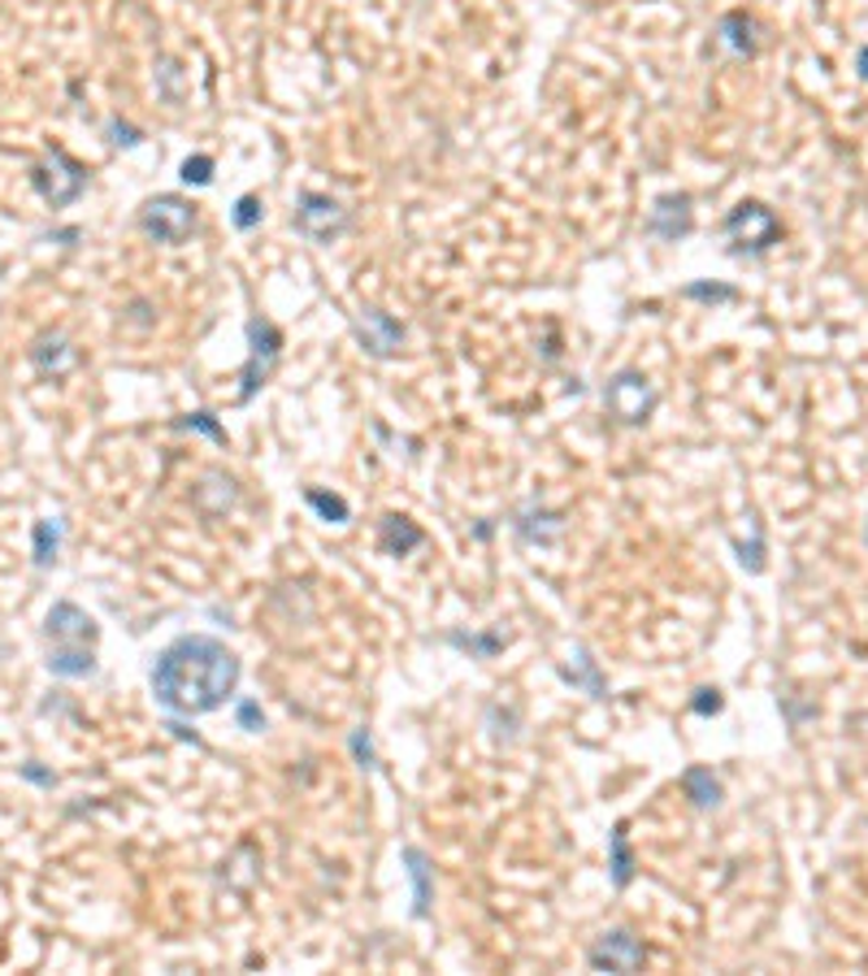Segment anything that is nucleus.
Wrapping results in <instances>:
<instances>
[{"instance_id":"1","label":"nucleus","mask_w":868,"mask_h":976,"mask_svg":"<svg viewBox=\"0 0 868 976\" xmlns=\"http://www.w3.org/2000/svg\"><path fill=\"white\" fill-rule=\"evenodd\" d=\"M239 686V656L227 643L204 638V634H183L174 638L157 665H152V695L157 704L179 716H204L218 711Z\"/></svg>"},{"instance_id":"2","label":"nucleus","mask_w":868,"mask_h":976,"mask_svg":"<svg viewBox=\"0 0 868 976\" xmlns=\"http://www.w3.org/2000/svg\"><path fill=\"white\" fill-rule=\"evenodd\" d=\"M31 187L44 196V205L66 209L88 191V170L66 148H48L44 157L31 166Z\"/></svg>"},{"instance_id":"3","label":"nucleus","mask_w":868,"mask_h":976,"mask_svg":"<svg viewBox=\"0 0 868 976\" xmlns=\"http://www.w3.org/2000/svg\"><path fill=\"white\" fill-rule=\"evenodd\" d=\"M248 343H252V352H248V365H243V374H239V382H243V387H239V404H248L270 382L278 356H282V335H278L275 321L252 317V321H248Z\"/></svg>"},{"instance_id":"4","label":"nucleus","mask_w":868,"mask_h":976,"mask_svg":"<svg viewBox=\"0 0 868 976\" xmlns=\"http://www.w3.org/2000/svg\"><path fill=\"white\" fill-rule=\"evenodd\" d=\"M139 226L157 243H170V248L187 243L191 230H196V205H187L183 196H152L139 209Z\"/></svg>"},{"instance_id":"5","label":"nucleus","mask_w":868,"mask_h":976,"mask_svg":"<svg viewBox=\"0 0 868 976\" xmlns=\"http://www.w3.org/2000/svg\"><path fill=\"white\" fill-rule=\"evenodd\" d=\"M721 230L734 239V252H769L781 239V222L774 218V209H765L760 200H742L726 218Z\"/></svg>"},{"instance_id":"6","label":"nucleus","mask_w":868,"mask_h":976,"mask_svg":"<svg viewBox=\"0 0 868 976\" xmlns=\"http://www.w3.org/2000/svg\"><path fill=\"white\" fill-rule=\"evenodd\" d=\"M656 387L635 374V369H626V374H617L608 387H603V404H608V412L621 421V426H642L647 417H651V408H656Z\"/></svg>"},{"instance_id":"7","label":"nucleus","mask_w":868,"mask_h":976,"mask_svg":"<svg viewBox=\"0 0 868 976\" xmlns=\"http://www.w3.org/2000/svg\"><path fill=\"white\" fill-rule=\"evenodd\" d=\"M296 230L313 243H330L348 230V209L335 200V196H321V191H305L300 196V209H296Z\"/></svg>"},{"instance_id":"8","label":"nucleus","mask_w":868,"mask_h":976,"mask_svg":"<svg viewBox=\"0 0 868 976\" xmlns=\"http://www.w3.org/2000/svg\"><path fill=\"white\" fill-rule=\"evenodd\" d=\"M642 959H647V950H642L639 937H630V933L599 937L591 946V955H587V964H591L595 973H639Z\"/></svg>"},{"instance_id":"9","label":"nucleus","mask_w":868,"mask_h":976,"mask_svg":"<svg viewBox=\"0 0 868 976\" xmlns=\"http://www.w3.org/2000/svg\"><path fill=\"white\" fill-rule=\"evenodd\" d=\"M357 339H361V348H366L369 356L387 360V356L400 352V343H405V326H400L391 312L361 309V317H357Z\"/></svg>"},{"instance_id":"10","label":"nucleus","mask_w":868,"mask_h":976,"mask_svg":"<svg viewBox=\"0 0 868 976\" xmlns=\"http://www.w3.org/2000/svg\"><path fill=\"white\" fill-rule=\"evenodd\" d=\"M31 365H36V374L40 378H66L74 365H79V348L61 335V330H44V335H36V343H31Z\"/></svg>"},{"instance_id":"11","label":"nucleus","mask_w":868,"mask_h":976,"mask_svg":"<svg viewBox=\"0 0 868 976\" xmlns=\"http://www.w3.org/2000/svg\"><path fill=\"white\" fill-rule=\"evenodd\" d=\"M44 634L52 643H83V647H92L96 638H100V625H96L79 604L61 599V604H52V613H48Z\"/></svg>"},{"instance_id":"12","label":"nucleus","mask_w":868,"mask_h":976,"mask_svg":"<svg viewBox=\"0 0 868 976\" xmlns=\"http://www.w3.org/2000/svg\"><path fill=\"white\" fill-rule=\"evenodd\" d=\"M690 226H695V213H690V196H660L656 205H651V213H647V230L656 235V239H669V243H678L690 235Z\"/></svg>"},{"instance_id":"13","label":"nucleus","mask_w":868,"mask_h":976,"mask_svg":"<svg viewBox=\"0 0 868 976\" xmlns=\"http://www.w3.org/2000/svg\"><path fill=\"white\" fill-rule=\"evenodd\" d=\"M48 673L52 677H92L96 673V651L83 643H52L48 651Z\"/></svg>"},{"instance_id":"14","label":"nucleus","mask_w":868,"mask_h":976,"mask_svg":"<svg viewBox=\"0 0 868 976\" xmlns=\"http://www.w3.org/2000/svg\"><path fill=\"white\" fill-rule=\"evenodd\" d=\"M717 36H721V44L738 52V57H756V22H751V13H742V9H734L721 18V27H717Z\"/></svg>"},{"instance_id":"15","label":"nucleus","mask_w":868,"mask_h":976,"mask_svg":"<svg viewBox=\"0 0 868 976\" xmlns=\"http://www.w3.org/2000/svg\"><path fill=\"white\" fill-rule=\"evenodd\" d=\"M573 656H578V660H573V665H565V668H560V677H565L569 686H578V690H587L591 699H603V695H608V681L599 677V665H595V660H591V651H587V647H578Z\"/></svg>"},{"instance_id":"16","label":"nucleus","mask_w":868,"mask_h":976,"mask_svg":"<svg viewBox=\"0 0 868 976\" xmlns=\"http://www.w3.org/2000/svg\"><path fill=\"white\" fill-rule=\"evenodd\" d=\"M565 530V521H560V512H521L517 517V534H521V542H539V547H551L556 538Z\"/></svg>"},{"instance_id":"17","label":"nucleus","mask_w":868,"mask_h":976,"mask_svg":"<svg viewBox=\"0 0 868 976\" xmlns=\"http://www.w3.org/2000/svg\"><path fill=\"white\" fill-rule=\"evenodd\" d=\"M196 504H200L204 517L227 512L230 504H235V482H230L227 474H204V482L196 487Z\"/></svg>"},{"instance_id":"18","label":"nucleus","mask_w":868,"mask_h":976,"mask_svg":"<svg viewBox=\"0 0 868 976\" xmlns=\"http://www.w3.org/2000/svg\"><path fill=\"white\" fill-rule=\"evenodd\" d=\"M421 542H426V530L412 526L409 517H382V547L391 556H409L412 547H421Z\"/></svg>"},{"instance_id":"19","label":"nucleus","mask_w":868,"mask_h":976,"mask_svg":"<svg viewBox=\"0 0 868 976\" xmlns=\"http://www.w3.org/2000/svg\"><path fill=\"white\" fill-rule=\"evenodd\" d=\"M682 790L690 795L695 807H717V803H721V781H717L712 768H704V764H690V768H686Z\"/></svg>"},{"instance_id":"20","label":"nucleus","mask_w":868,"mask_h":976,"mask_svg":"<svg viewBox=\"0 0 868 976\" xmlns=\"http://www.w3.org/2000/svg\"><path fill=\"white\" fill-rule=\"evenodd\" d=\"M405 864H409L412 877V916H430V864H426V855L417 846L405 850Z\"/></svg>"},{"instance_id":"21","label":"nucleus","mask_w":868,"mask_h":976,"mask_svg":"<svg viewBox=\"0 0 868 976\" xmlns=\"http://www.w3.org/2000/svg\"><path fill=\"white\" fill-rule=\"evenodd\" d=\"M61 521H52V517H44V521H36V530H31V538H36V569H52L57 565V556H61Z\"/></svg>"},{"instance_id":"22","label":"nucleus","mask_w":868,"mask_h":976,"mask_svg":"<svg viewBox=\"0 0 868 976\" xmlns=\"http://www.w3.org/2000/svg\"><path fill=\"white\" fill-rule=\"evenodd\" d=\"M608 846H612V886L626 889L630 886V877H635V855H630V834H626V825H617V829L608 834Z\"/></svg>"},{"instance_id":"23","label":"nucleus","mask_w":868,"mask_h":976,"mask_svg":"<svg viewBox=\"0 0 868 976\" xmlns=\"http://www.w3.org/2000/svg\"><path fill=\"white\" fill-rule=\"evenodd\" d=\"M305 499L318 508L326 521H335V526H343V521L352 517V508H348V499H343V495H326V490L309 487V490H305Z\"/></svg>"},{"instance_id":"24","label":"nucleus","mask_w":868,"mask_h":976,"mask_svg":"<svg viewBox=\"0 0 868 976\" xmlns=\"http://www.w3.org/2000/svg\"><path fill=\"white\" fill-rule=\"evenodd\" d=\"M686 300H708V305H730L738 300V287H721V282H690L682 287Z\"/></svg>"},{"instance_id":"25","label":"nucleus","mask_w":868,"mask_h":976,"mask_svg":"<svg viewBox=\"0 0 868 976\" xmlns=\"http://www.w3.org/2000/svg\"><path fill=\"white\" fill-rule=\"evenodd\" d=\"M183 182H196V187H209L213 182V157H187L183 161Z\"/></svg>"},{"instance_id":"26","label":"nucleus","mask_w":868,"mask_h":976,"mask_svg":"<svg viewBox=\"0 0 868 976\" xmlns=\"http://www.w3.org/2000/svg\"><path fill=\"white\" fill-rule=\"evenodd\" d=\"M257 222H261V200H257V196H239V205H235V226H239V230H252Z\"/></svg>"},{"instance_id":"27","label":"nucleus","mask_w":868,"mask_h":976,"mask_svg":"<svg viewBox=\"0 0 868 976\" xmlns=\"http://www.w3.org/2000/svg\"><path fill=\"white\" fill-rule=\"evenodd\" d=\"M452 643H457V647H469V651H478V656H496V651H500V634H491V638H473V634H452Z\"/></svg>"},{"instance_id":"28","label":"nucleus","mask_w":868,"mask_h":976,"mask_svg":"<svg viewBox=\"0 0 868 976\" xmlns=\"http://www.w3.org/2000/svg\"><path fill=\"white\" fill-rule=\"evenodd\" d=\"M179 426H183V430H204V435H213L218 444H227V430H222V426H218V421H213L209 412H196V417H183Z\"/></svg>"},{"instance_id":"29","label":"nucleus","mask_w":868,"mask_h":976,"mask_svg":"<svg viewBox=\"0 0 868 976\" xmlns=\"http://www.w3.org/2000/svg\"><path fill=\"white\" fill-rule=\"evenodd\" d=\"M690 708L699 711V716H712V711L726 708V699H721V690H695V699H690Z\"/></svg>"},{"instance_id":"30","label":"nucleus","mask_w":868,"mask_h":976,"mask_svg":"<svg viewBox=\"0 0 868 976\" xmlns=\"http://www.w3.org/2000/svg\"><path fill=\"white\" fill-rule=\"evenodd\" d=\"M239 725L257 734V729H266V716H261V708H257V704H239Z\"/></svg>"},{"instance_id":"31","label":"nucleus","mask_w":868,"mask_h":976,"mask_svg":"<svg viewBox=\"0 0 868 976\" xmlns=\"http://www.w3.org/2000/svg\"><path fill=\"white\" fill-rule=\"evenodd\" d=\"M352 751H357V759H361V768H373V747H369L366 729H357V734H352Z\"/></svg>"},{"instance_id":"32","label":"nucleus","mask_w":868,"mask_h":976,"mask_svg":"<svg viewBox=\"0 0 868 976\" xmlns=\"http://www.w3.org/2000/svg\"><path fill=\"white\" fill-rule=\"evenodd\" d=\"M109 135H113V143H122V148H136L139 143L136 127H122V122H109Z\"/></svg>"},{"instance_id":"33","label":"nucleus","mask_w":868,"mask_h":976,"mask_svg":"<svg viewBox=\"0 0 868 976\" xmlns=\"http://www.w3.org/2000/svg\"><path fill=\"white\" fill-rule=\"evenodd\" d=\"M22 777H31V781H40V786H52V781H57L52 773H44V768H36V764H27V768H22Z\"/></svg>"},{"instance_id":"34","label":"nucleus","mask_w":868,"mask_h":976,"mask_svg":"<svg viewBox=\"0 0 868 976\" xmlns=\"http://www.w3.org/2000/svg\"><path fill=\"white\" fill-rule=\"evenodd\" d=\"M856 66H860V79H868V44L860 48V61H856Z\"/></svg>"},{"instance_id":"35","label":"nucleus","mask_w":868,"mask_h":976,"mask_svg":"<svg viewBox=\"0 0 868 976\" xmlns=\"http://www.w3.org/2000/svg\"><path fill=\"white\" fill-rule=\"evenodd\" d=\"M865 542H868V530H865Z\"/></svg>"}]
</instances>
